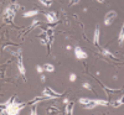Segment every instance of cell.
Returning a JSON list of instances; mask_svg holds the SVG:
<instances>
[{"mask_svg":"<svg viewBox=\"0 0 124 115\" xmlns=\"http://www.w3.org/2000/svg\"><path fill=\"white\" fill-rule=\"evenodd\" d=\"M18 67H19L20 73L23 74V75H25L26 71H25V67H24V64H23V57H20V58H19V61H18Z\"/></svg>","mask_w":124,"mask_h":115,"instance_id":"cell-7","label":"cell"},{"mask_svg":"<svg viewBox=\"0 0 124 115\" xmlns=\"http://www.w3.org/2000/svg\"><path fill=\"white\" fill-rule=\"evenodd\" d=\"M123 42H124V25L120 30V34H119V37H118V43L119 46H123Z\"/></svg>","mask_w":124,"mask_h":115,"instance_id":"cell-9","label":"cell"},{"mask_svg":"<svg viewBox=\"0 0 124 115\" xmlns=\"http://www.w3.org/2000/svg\"><path fill=\"white\" fill-rule=\"evenodd\" d=\"M74 54H76V58L77 59L87 58V53H86L84 51H82V48H81V47H76V48H74Z\"/></svg>","mask_w":124,"mask_h":115,"instance_id":"cell-5","label":"cell"},{"mask_svg":"<svg viewBox=\"0 0 124 115\" xmlns=\"http://www.w3.org/2000/svg\"><path fill=\"white\" fill-rule=\"evenodd\" d=\"M69 80H71V82H74V80H76V74H73V73L69 74Z\"/></svg>","mask_w":124,"mask_h":115,"instance_id":"cell-15","label":"cell"},{"mask_svg":"<svg viewBox=\"0 0 124 115\" xmlns=\"http://www.w3.org/2000/svg\"><path fill=\"white\" fill-rule=\"evenodd\" d=\"M46 20H47L48 24H53L57 20V16H56L55 13H47L46 14Z\"/></svg>","mask_w":124,"mask_h":115,"instance_id":"cell-6","label":"cell"},{"mask_svg":"<svg viewBox=\"0 0 124 115\" xmlns=\"http://www.w3.org/2000/svg\"><path fill=\"white\" fill-rule=\"evenodd\" d=\"M40 3H42L45 5V6H51V4H52V0H40Z\"/></svg>","mask_w":124,"mask_h":115,"instance_id":"cell-13","label":"cell"},{"mask_svg":"<svg viewBox=\"0 0 124 115\" xmlns=\"http://www.w3.org/2000/svg\"><path fill=\"white\" fill-rule=\"evenodd\" d=\"M79 3V0H69V5H77Z\"/></svg>","mask_w":124,"mask_h":115,"instance_id":"cell-16","label":"cell"},{"mask_svg":"<svg viewBox=\"0 0 124 115\" xmlns=\"http://www.w3.org/2000/svg\"><path fill=\"white\" fill-rule=\"evenodd\" d=\"M97 1H98V3H101V4H102V3H104V0H97Z\"/></svg>","mask_w":124,"mask_h":115,"instance_id":"cell-18","label":"cell"},{"mask_svg":"<svg viewBox=\"0 0 124 115\" xmlns=\"http://www.w3.org/2000/svg\"><path fill=\"white\" fill-rule=\"evenodd\" d=\"M117 18V13L115 11H108L104 16V25L106 26H109L112 25V22L114 21V19Z\"/></svg>","mask_w":124,"mask_h":115,"instance_id":"cell-3","label":"cell"},{"mask_svg":"<svg viewBox=\"0 0 124 115\" xmlns=\"http://www.w3.org/2000/svg\"><path fill=\"white\" fill-rule=\"evenodd\" d=\"M37 72H39V73H42V72H44V67H41V66H37Z\"/></svg>","mask_w":124,"mask_h":115,"instance_id":"cell-17","label":"cell"},{"mask_svg":"<svg viewBox=\"0 0 124 115\" xmlns=\"http://www.w3.org/2000/svg\"><path fill=\"white\" fill-rule=\"evenodd\" d=\"M15 8H18V6H10V8H8V9L4 11V19L6 20L8 22H11V20L14 19L15 13H16Z\"/></svg>","mask_w":124,"mask_h":115,"instance_id":"cell-2","label":"cell"},{"mask_svg":"<svg viewBox=\"0 0 124 115\" xmlns=\"http://www.w3.org/2000/svg\"><path fill=\"white\" fill-rule=\"evenodd\" d=\"M39 14V10H31V11H26L24 14V18H31V16H35Z\"/></svg>","mask_w":124,"mask_h":115,"instance_id":"cell-10","label":"cell"},{"mask_svg":"<svg viewBox=\"0 0 124 115\" xmlns=\"http://www.w3.org/2000/svg\"><path fill=\"white\" fill-rule=\"evenodd\" d=\"M82 87H83V88H86L87 90H92V85H91L89 83H83Z\"/></svg>","mask_w":124,"mask_h":115,"instance_id":"cell-14","label":"cell"},{"mask_svg":"<svg viewBox=\"0 0 124 115\" xmlns=\"http://www.w3.org/2000/svg\"><path fill=\"white\" fill-rule=\"evenodd\" d=\"M123 103H124V97H122V98H120V99L118 100V102H115V103H112V105H113V106H119L120 104H123Z\"/></svg>","mask_w":124,"mask_h":115,"instance_id":"cell-12","label":"cell"},{"mask_svg":"<svg viewBox=\"0 0 124 115\" xmlns=\"http://www.w3.org/2000/svg\"><path fill=\"white\" fill-rule=\"evenodd\" d=\"M24 106V104H18L13 98L10 99L6 104H5V113L10 114V115H14V114H19L21 108Z\"/></svg>","mask_w":124,"mask_h":115,"instance_id":"cell-1","label":"cell"},{"mask_svg":"<svg viewBox=\"0 0 124 115\" xmlns=\"http://www.w3.org/2000/svg\"><path fill=\"white\" fill-rule=\"evenodd\" d=\"M44 69L47 71V72H53V71H55V67H53L52 64H50V63H46L44 66Z\"/></svg>","mask_w":124,"mask_h":115,"instance_id":"cell-11","label":"cell"},{"mask_svg":"<svg viewBox=\"0 0 124 115\" xmlns=\"http://www.w3.org/2000/svg\"><path fill=\"white\" fill-rule=\"evenodd\" d=\"M98 41H99V27H96V30H94V36H93V42H94V45H98Z\"/></svg>","mask_w":124,"mask_h":115,"instance_id":"cell-8","label":"cell"},{"mask_svg":"<svg viewBox=\"0 0 124 115\" xmlns=\"http://www.w3.org/2000/svg\"><path fill=\"white\" fill-rule=\"evenodd\" d=\"M44 95H45V98H58V97H61L60 93L52 92L51 88H46V89L44 90Z\"/></svg>","mask_w":124,"mask_h":115,"instance_id":"cell-4","label":"cell"}]
</instances>
